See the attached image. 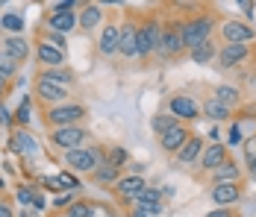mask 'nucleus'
I'll return each instance as SVG.
<instances>
[{"instance_id": "obj_1", "label": "nucleus", "mask_w": 256, "mask_h": 217, "mask_svg": "<svg viewBox=\"0 0 256 217\" xmlns=\"http://www.w3.org/2000/svg\"><path fill=\"white\" fill-rule=\"evenodd\" d=\"M212 18L209 15H200V18H192V21H186L182 24V41H186V47L194 50L198 44H204V41H212Z\"/></svg>"}, {"instance_id": "obj_2", "label": "nucleus", "mask_w": 256, "mask_h": 217, "mask_svg": "<svg viewBox=\"0 0 256 217\" xmlns=\"http://www.w3.org/2000/svg\"><path fill=\"white\" fill-rule=\"evenodd\" d=\"M65 162H68V168L80 170V173H94V170L100 168V150L98 147H77V150H68L65 153Z\"/></svg>"}, {"instance_id": "obj_3", "label": "nucleus", "mask_w": 256, "mask_h": 217, "mask_svg": "<svg viewBox=\"0 0 256 217\" xmlns=\"http://www.w3.org/2000/svg\"><path fill=\"white\" fill-rule=\"evenodd\" d=\"M86 118V109L80 103H59L48 112V121L59 129V126H77L80 121Z\"/></svg>"}, {"instance_id": "obj_4", "label": "nucleus", "mask_w": 256, "mask_h": 217, "mask_svg": "<svg viewBox=\"0 0 256 217\" xmlns=\"http://www.w3.org/2000/svg\"><path fill=\"white\" fill-rule=\"evenodd\" d=\"M162 35L165 29L159 26V21H148L144 26H138V56H150L162 50Z\"/></svg>"}, {"instance_id": "obj_5", "label": "nucleus", "mask_w": 256, "mask_h": 217, "mask_svg": "<svg viewBox=\"0 0 256 217\" xmlns=\"http://www.w3.org/2000/svg\"><path fill=\"white\" fill-rule=\"evenodd\" d=\"M168 112L174 115V118H182V121H194L204 109L198 106V100L188 94H174L168 100Z\"/></svg>"}, {"instance_id": "obj_6", "label": "nucleus", "mask_w": 256, "mask_h": 217, "mask_svg": "<svg viewBox=\"0 0 256 217\" xmlns=\"http://www.w3.org/2000/svg\"><path fill=\"white\" fill-rule=\"evenodd\" d=\"M50 141L56 147H62L65 153H68V150H77V147L86 141V129H82V126H59V129H53Z\"/></svg>"}, {"instance_id": "obj_7", "label": "nucleus", "mask_w": 256, "mask_h": 217, "mask_svg": "<svg viewBox=\"0 0 256 217\" xmlns=\"http://www.w3.org/2000/svg\"><path fill=\"white\" fill-rule=\"evenodd\" d=\"M221 35H224L227 44H250V41L256 38L254 26L242 24V21H227V24L221 26Z\"/></svg>"}, {"instance_id": "obj_8", "label": "nucleus", "mask_w": 256, "mask_h": 217, "mask_svg": "<svg viewBox=\"0 0 256 217\" xmlns=\"http://www.w3.org/2000/svg\"><path fill=\"white\" fill-rule=\"evenodd\" d=\"M144 188H148V185H144V176L132 173V176H121V179H118L115 194H118L124 203H136V200H138V194L144 191Z\"/></svg>"}, {"instance_id": "obj_9", "label": "nucleus", "mask_w": 256, "mask_h": 217, "mask_svg": "<svg viewBox=\"0 0 256 217\" xmlns=\"http://www.w3.org/2000/svg\"><path fill=\"white\" fill-rule=\"evenodd\" d=\"M244 59H250V44H224L218 50V65L221 68H236Z\"/></svg>"}, {"instance_id": "obj_10", "label": "nucleus", "mask_w": 256, "mask_h": 217, "mask_svg": "<svg viewBox=\"0 0 256 217\" xmlns=\"http://www.w3.org/2000/svg\"><path fill=\"white\" fill-rule=\"evenodd\" d=\"M212 203L218 206V209H230L236 206L238 200H242V188H238V182H230V185H212Z\"/></svg>"}, {"instance_id": "obj_11", "label": "nucleus", "mask_w": 256, "mask_h": 217, "mask_svg": "<svg viewBox=\"0 0 256 217\" xmlns=\"http://www.w3.org/2000/svg\"><path fill=\"white\" fill-rule=\"evenodd\" d=\"M192 135H188V129H186V123H174L165 135H159V141H162V150H168V153H180L182 150V144L188 141Z\"/></svg>"}, {"instance_id": "obj_12", "label": "nucleus", "mask_w": 256, "mask_h": 217, "mask_svg": "<svg viewBox=\"0 0 256 217\" xmlns=\"http://www.w3.org/2000/svg\"><path fill=\"white\" fill-rule=\"evenodd\" d=\"M204 150H206L204 138H200V135H192V138L182 144V150L177 153V162H180V165H194V162H200Z\"/></svg>"}, {"instance_id": "obj_13", "label": "nucleus", "mask_w": 256, "mask_h": 217, "mask_svg": "<svg viewBox=\"0 0 256 217\" xmlns=\"http://www.w3.org/2000/svg\"><path fill=\"white\" fill-rule=\"evenodd\" d=\"M186 50V41H182V24H174L165 29V35H162V50L159 53H168V56H177Z\"/></svg>"}, {"instance_id": "obj_14", "label": "nucleus", "mask_w": 256, "mask_h": 217, "mask_svg": "<svg viewBox=\"0 0 256 217\" xmlns=\"http://www.w3.org/2000/svg\"><path fill=\"white\" fill-rule=\"evenodd\" d=\"M227 159H230V156H227V147H224V144H209L204 150V156H200V168L215 173V170L221 168Z\"/></svg>"}, {"instance_id": "obj_15", "label": "nucleus", "mask_w": 256, "mask_h": 217, "mask_svg": "<svg viewBox=\"0 0 256 217\" xmlns=\"http://www.w3.org/2000/svg\"><path fill=\"white\" fill-rule=\"evenodd\" d=\"M118 53L127 56V59L138 56V26L136 24H124L121 26V47H118Z\"/></svg>"}, {"instance_id": "obj_16", "label": "nucleus", "mask_w": 256, "mask_h": 217, "mask_svg": "<svg viewBox=\"0 0 256 217\" xmlns=\"http://www.w3.org/2000/svg\"><path fill=\"white\" fill-rule=\"evenodd\" d=\"M98 47H100L103 56H115L118 53V47H121V26H106L100 35V41H98Z\"/></svg>"}, {"instance_id": "obj_17", "label": "nucleus", "mask_w": 256, "mask_h": 217, "mask_svg": "<svg viewBox=\"0 0 256 217\" xmlns=\"http://www.w3.org/2000/svg\"><path fill=\"white\" fill-rule=\"evenodd\" d=\"M38 62H42L48 71H53V68H62L65 53H62L59 47H53V44H48V41H42V44H38Z\"/></svg>"}, {"instance_id": "obj_18", "label": "nucleus", "mask_w": 256, "mask_h": 217, "mask_svg": "<svg viewBox=\"0 0 256 217\" xmlns=\"http://www.w3.org/2000/svg\"><path fill=\"white\" fill-rule=\"evenodd\" d=\"M50 32H62V35H68L74 26L80 24V18L74 12H50Z\"/></svg>"}, {"instance_id": "obj_19", "label": "nucleus", "mask_w": 256, "mask_h": 217, "mask_svg": "<svg viewBox=\"0 0 256 217\" xmlns=\"http://www.w3.org/2000/svg\"><path fill=\"white\" fill-rule=\"evenodd\" d=\"M12 153H18V156H36L38 153V144H36V138L26 129H18L12 135Z\"/></svg>"}, {"instance_id": "obj_20", "label": "nucleus", "mask_w": 256, "mask_h": 217, "mask_svg": "<svg viewBox=\"0 0 256 217\" xmlns=\"http://www.w3.org/2000/svg\"><path fill=\"white\" fill-rule=\"evenodd\" d=\"M132 206H136V209H150V212H156V215L165 212V206H162V194L156 191V188H144Z\"/></svg>"}, {"instance_id": "obj_21", "label": "nucleus", "mask_w": 256, "mask_h": 217, "mask_svg": "<svg viewBox=\"0 0 256 217\" xmlns=\"http://www.w3.org/2000/svg\"><path fill=\"white\" fill-rule=\"evenodd\" d=\"M3 53H9L15 62H24L30 47H26V41L21 35H6V38H3Z\"/></svg>"}, {"instance_id": "obj_22", "label": "nucleus", "mask_w": 256, "mask_h": 217, "mask_svg": "<svg viewBox=\"0 0 256 217\" xmlns=\"http://www.w3.org/2000/svg\"><path fill=\"white\" fill-rule=\"evenodd\" d=\"M238 173H242L238 165H236L232 159H227L221 168L215 170V176H212V179H215V185H230V182H238Z\"/></svg>"}, {"instance_id": "obj_23", "label": "nucleus", "mask_w": 256, "mask_h": 217, "mask_svg": "<svg viewBox=\"0 0 256 217\" xmlns=\"http://www.w3.org/2000/svg\"><path fill=\"white\" fill-rule=\"evenodd\" d=\"M238 88H236V85H227V82H221V85H215V100H218V103H224V106H227V109H232V106H236V103H238Z\"/></svg>"}, {"instance_id": "obj_24", "label": "nucleus", "mask_w": 256, "mask_h": 217, "mask_svg": "<svg viewBox=\"0 0 256 217\" xmlns=\"http://www.w3.org/2000/svg\"><path fill=\"white\" fill-rule=\"evenodd\" d=\"M100 18H103V12H100V6H86L82 12H80V26L86 29V32H92L94 26L100 24Z\"/></svg>"}, {"instance_id": "obj_25", "label": "nucleus", "mask_w": 256, "mask_h": 217, "mask_svg": "<svg viewBox=\"0 0 256 217\" xmlns=\"http://www.w3.org/2000/svg\"><path fill=\"white\" fill-rule=\"evenodd\" d=\"M94 179L100 182V185H118V179H121V173H118V168H112L109 162H100V168L94 170Z\"/></svg>"}, {"instance_id": "obj_26", "label": "nucleus", "mask_w": 256, "mask_h": 217, "mask_svg": "<svg viewBox=\"0 0 256 217\" xmlns=\"http://www.w3.org/2000/svg\"><path fill=\"white\" fill-rule=\"evenodd\" d=\"M204 115L209 118V121H227V118H230V109L212 97V100H206L204 103Z\"/></svg>"}, {"instance_id": "obj_27", "label": "nucleus", "mask_w": 256, "mask_h": 217, "mask_svg": "<svg viewBox=\"0 0 256 217\" xmlns=\"http://www.w3.org/2000/svg\"><path fill=\"white\" fill-rule=\"evenodd\" d=\"M38 79H44V82H50L56 88H62V91H68V85H71V73L59 71V68H53V71H44Z\"/></svg>"}, {"instance_id": "obj_28", "label": "nucleus", "mask_w": 256, "mask_h": 217, "mask_svg": "<svg viewBox=\"0 0 256 217\" xmlns=\"http://www.w3.org/2000/svg\"><path fill=\"white\" fill-rule=\"evenodd\" d=\"M188 53H192V59H194V62H200V65L212 62V59H218V50H215L212 41H204V44H198V47L188 50Z\"/></svg>"}, {"instance_id": "obj_29", "label": "nucleus", "mask_w": 256, "mask_h": 217, "mask_svg": "<svg viewBox=\"0 0 256 217\" xmlns=\"http://www.w3.org/2000/svg\"><path fill=\"white\" fill-rule=\"evenodd\" d=\"M68 91H62V88H56L50 82H44V79H38V97L42 100H50V103H62Z\"/></svg>"}, {"instance_id": "obj_30", "label": "nucleus", "mask_w": 256, "mask_h": 217, "mask_svg": "<svg viewBox=\"0 0 256 217\" xmlns=\"http://www.w3.org/2000/svg\"><path fill=\"white\" fill-rule=\"evenodd\" d=\"M103 162H109L112 168H121V165H127V162H130V153L124 150V147H112V150L106 153V159H103Z\"/></svg>"}, {"instance_id": "obj_31", "label": "nucleus", "mask_w": 256, "mask_h": 217, "mask_svg": "<svg viewBox=\"0 0 256 217\" xmlns=\"http://www.w3.org/2000/svg\"><path fill=\"white\" fill-rule=\"evenodd\" d=\"M3 29L6 32H15V35H21V29H24V18L21 15H15V12H9V15H3Z\"/></svg>"}, {"instance_id": "obj_32", "label": "nucleus", "mask_w": 256, "mask_h": 217, "mask_svg": "<svg viewBox=\"0 0 256 217\" xmlns=\"http://www.w3.org/2000/svg\"><path fill=\"white\" fill-rule=\"evenodd\" d=\"M15 71H18V62H15L9 53H3V50H0V76L6 79V76H12Z\"/></svg>"}, {"instance_id": "obj_33", "label": "nucleus", "mask_w": 256, "mask_h": 217, "mask_svg": "<svg viewBox=\"0 0 256 217\" xmlns=\"http://www.w3.org/2000/svg\"><path fill=\"white\" fill-rule=\"evenodd\" d=\"M174 115H156L154 118V129H156V135H165V132H168V129H171V126H174Z\"/></svg>"}, {"instance_id": "obj_34", "label": "nucleus", "mask_w": 256, "mask_h": 217, "mask_svg": "<svg viewBox=\"0 0 256 217\" xmlns=\"http://www.w3.org/2000/svg\"><path fill=\"white\" fill-rule=\"evenodd\" d=\"M42 185H44L48 191H59V194H65V185H62L59 173H56V176H42Z\"/></svg>"}, {"instance_id": "obj_35", "label": "nucleus", "mask_w": 256, "mask_h": 217, "mask_svg": "<svg viewBox=\"0 0 256 217\" xmlns=\"http://www.w3.org/2000/svg\"><path fill=\"white\" fill-rule=\"evenodd\" d=\"M244 162H248V168H250V165H254L256 162V135L254 138H244Z\"/></svg>"}, {"instance_id": "obj_36", "label": "nucleus", "mask_w": 256, "mask_h": 217, "mask_svg": "<svg viewBox=\"0 0 256 217\" xmlns=\"http://www.w3.org/2000/svg\"><path fill=\"white\" fill-rule=\"evenodd\" d=\"M227 141H230V147L244 144V135H242V126H238V123H232L230 129H227Z\"/></svg>"}, {"instance_id": "obj_37", "label": "nucleus", "mask_w": 256, "mask_h": 217, "mask_svg": "<svg viewBox=\"0 0 256 217\" xmlns=\"http://www.w3.org/2000/svg\"><path fill=\"white\" fill-rule=\"evenodd\" d=\"M36 197L38 194L32 191V188H18V203L21 206H36Z\"/></svg>"}, {"instance_id": "obj_38", "label": "nucleus", "mask_w": 256, "mask_h": 217, "mask_svg": "<svg viewBox=\"0 0 256 217\" xmlns=\"http://www.w3.org/2000/svg\"><path fill=\"white\" fill-rule=\"evenodd\" d=\"M88 215H92V206L88 203H74L68 209V217H88Z\"/></svg>"}, {"instance_id": "obj_39", "label": "nucleus", "mask_w": 256, "mask_h": 217, "mask_svg": "<svg viewBox=\"0 0 256 217\" xmlns=\"http://www.w3.org/2000/svg\"><path fill=\"white\" fill-rule=\"evenodd\" d=\"M59 179H62L65 191H77V188H80V179H77V176H71V173H59Z\"/></svg>"}, {"instance_id": "obj_40", "label": "nucleus", "mask_w": 256, "mask_h": 217, "mask_svg": "<svg viewBox=\"0 0 256 217\" xmlns=\"http://www.w3.org/2000/svg\"><path fill=\"white\" fill-rule=\"evenodd\" d=\"M53 206H59V209H65V206H68V209H71V206H74V194H71V191H68V194H56Z\"/></svg>"}, {"instance_id": "obj_41", "label": "nucleus", "mask_w": 256, "mask_h": 217, "mask_svg": "<svg viewBox=\"0 0 256 217\" xmlns=\"http://www.w3.org/2000/svg\"><path fill=\"white\" fill-rule=\"evenodd\" d=\"M18 121H21V123L30 121V100H24V103L18 106Z\"/></svg>"}, {"instance_id": "obj_42", "label": "nucleus", "mask_w": 256, "mask_h": 217, "mask_svg": "<svg viewBox=\"0 0 256 217\" xmlns=\"http://www.w3.org/2000/svg\"><path fill=\"white\" fill-rule=\"evenodd\" d=\"M48 44H53V47H65V35L62 32H50V38H48Z\"/></svg>"}, {"instance_id": "obj_43", "label": "nucleus", "mask_w": 256, "mask_h": 217, "mask_svg": "<svg viewBox=\"0 0 256 217\" xmlns=\"http://www.w3.org/2000/svg\"><path fill=\"white\" fill-rule=\"evenodd\" d=\"M238 9H242V12H244V15H248V18H254L256 12V3H250V0H242V3H238Z\"/></svg>"}, {"instance_id": "obj_44", "label": "nucleus", "mask_w": 256, "mask_h": 217, "mask_svg": "<svg viewBox=\"0 0 256 217\" xmlns=\"http://www.w3.org/2000/svg\"><path fill=\"white\" fill-rule=\"evenodd\" d=\"M71 9H74V0H62L53 6V12H71Z\"/></svg>"}, {"instance_id": "obj_45", "label": "nucleus", "mask_w": 256, "mask_h": 217, "mask_svg": "<svg viewBox=\"0 0 256 217\" xmlns=\"http://www.w3.org/2000/svg\"><path fill=\"white\" fill-rule=\"evenodd\" d=\"M132 217H159V215L150 212V209H132Z\"/></svg>"}, {"instance_id": "obj_46", "label": "nucleus", "mask_w": 256, "mask_h": 217, "mask_svg": "<svg viewBox=\"0 0 256 217\" xmlns=\"http://www.w3.org/2000/svg\"><path fill=\"white\" fill-rule=\"evenodd\" d=\"M206 217H232V212L230 209H215V212H209Z\"/></svg>"}, {"instance_id": "obj_47", "label": "nucleus", "mask_w": 256, "mask_h": 217, "mask_svg": "<svg viewBox=\"0 0 256 217\" xmlns=\"http://www.w3.org/2000/svg\"><path fill=\"white\" fill-rule=\"evenodd\" d=\"M0 217H15V215H12V209H9L6 203H0Z\"/></svg>"}, {"instance_id": "obj_48", "label": "nucleus", "mask_w": 256, "mask_h": 217, "mask_svg": "<svg viewBox=\"0 0 256 217\" xmlns=\"http://www.w3.org/2000/svg\"><path fill=\"white\" fill-rule=\"evenodd\" d=\"M0 123H3V126H9V112H6L3 106H0Z\"/></svg>"}, {"instance_id": "obj_49", "label": "nucleus", "mask_w": 256, "mask_h": 217, "mask_svg": "<svg viewBox=\"0 0 256 217\" xmlns=\"http://www.w3.org/2000/svg\"><path fill=\"white\" fill-rule=\"evenodd\" d=\"M250 173H254V176H256V162H254V165H250Z\"/></svg>"}, {"instance_id": "obj_50", "label": "nucleus", "mask_w": 256, "mask_h": 217, "mask_svg": "<svg viewBox=\"0 0 256 217\" xmlns=\"http://www.w3.org/2000/svg\"><path fill=\"white\" fill-rule=\"evenodd\" d=\"M0 88H3V76H0Z\"/></svg>"}]
</instances>
